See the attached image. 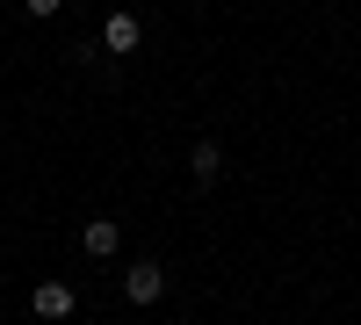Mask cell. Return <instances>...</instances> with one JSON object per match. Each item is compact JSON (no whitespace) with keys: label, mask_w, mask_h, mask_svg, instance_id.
<instances>
[{"label":"cell","mask_w":361,"mask_h":325,"mask_svg":"<svg viewBox=\"0 0 361 325\" xmlns=\"http://www.w3.org/2000/svg\"><path fill=\"white\" fill-rule=\"evenodd\" d=\"M22 8H29V15H58V8H66V0H22Z\"/></svg>","instance_id":"8992f818"},{"label":"cell","mask_w":361,"mask_h":325,"mask_svg":"<svg viewBox=\"0 0 361 325\" xmlns=\"http://www.w3.org/2000/svg\"><path fill=\"white\" fill-rule=\"evenodd\" d=\"M73 282H37V289H29V311H37V318H73Z\"/></svg>","instance_id":"3957f363"},{"label":"cell","mask_w":361,"mask_h":325,"mask_svg":"<svg viewBox=\"0 0 361 325\" xmlns=\"http://www.w3.org/2000/svg\"><path fill=\"white\" fill-rule=\"evenodd\" d=\"M80 246L94 253V260H109L116 246H123V231H116V217H87V224H80Z\"/></svg>","instance_id":"277c9868"},{"label":"cell","mask_w":361,"mask_h":325,"mask_svg":"<svg viewBox=\"0 0 361 325\" xmlns=\"http://www.w3.org/2000/svg\"><path fill=\"white\" fill-rule=\"evenodd\" d=\"M123 297H130V304H159V297H166V268H159V260H130Z\"/></svg>","instance_id":"6da1fadb"},{"label":"cell","mask_w":361,"mask_h":325,"mask_svg":"<svg viewBox=\"0 0 361 325\" xmlns=\"http://www.w3.org/2000/svg\"><path fill=\"white\" fill-rule=\"evenodd\" d=\"M137 44H145V29H137V15H130V8H116V15L102 22V51H116V58H130Z\"/></svg>","instance_id":"7a4b0ae2"},{"label":"cell","mask_w":361,"mask_h":325,"mask_svg":"<svg viewBox=\"0 0 361 325\" xmlns=\"http://www.w3.org/2000/svg\"><path fill=\"white\" fill-rule=\"evenodd\" d=\"M188 173H195V181L209 188V181H217V173H224V152H217V145H209V137H202V145H195V152H188Z\"/></svg>","instance_id":"5b68a950"}]
</instances>
